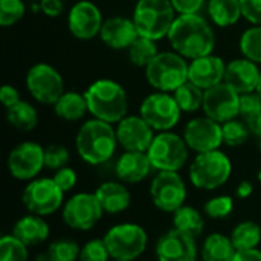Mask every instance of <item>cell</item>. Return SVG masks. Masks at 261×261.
Masks as SVG:
<instances>
[{
	"label": "cell",
	"instance_id": "83f0119b",
	"mask_svg": "<svg viewBox=\"0 0 261 261\" xmlns=\"http://www.w3.org/2000/svg\"><path fill=\"white\" fill-rule=\"evenodd\" d=\"M208 17L219 28L234 26L243 17L240 0H208Z\"/></svg>",
	"mask_w": 261,
	"mask_h": 261
},
{
	"label": "cell",
	"instance_id": "3957f363",
	"mask_svg": "<svg viewBox=\"0 0 261 261\" xmlns=\"http://www.w3.org/2000/svg\"><path fill=\"white\" fill-rule=\"evenodd\" d=\"M89 113L109 124H118L128 112V98L125 89L115 80L99 78L84 92Z\"/></svg>",
	"mask_w": 261,
	"mask_h": 261
},
{
	"label": "cell",
	"instance_id": "c3c4849f",
	"mask_svg": "<svg viewBox=\"0 0 261 261\" xmlns=\"http://www.w3.org/2000/svg\"><path fill=\"white\" fill-rule=\"evenodd\" d=\"M234 261H261V249H248V251H237Z\"/></svg>",
	"mask_w": 261,
	"mask_h": 261
},
{
	"label": "cell",
	"instance_id": "7a4b0ae2",
	"mask_svg": "<svg viewBox=\"0 0 261 261\" xmlns=\"http://www.w3.org/2000/svg\"><path fill=\"white\" fill-rule=\"evenodd\" d=\"M118 145L116 128L113 124L96 118L83 122L75 138L76 153L89 165H102L109 162Z\"/></svg>",
	"mask_w": 261,
	"mask_h": 261
},
{
	"label": "cell",
	"instance_id": "2e32d148",
	"mask_svg": "<svg viewBox=\"0 0 261 261\" xmlns=\"http://www.w3.org/2000/svg\"><path fill=\"white\" fill-rule=\"evenodd\" d=\"M184 139L190 150L199 153H206L219 150L223 145L222 124L208 118L206 115L191 119L184 128Z\"/></svg>",
	"mask_w": 261,
	"mask_h": 261
},
{
	"label": "cell",
	"instance_id": "5bb4252c",
	"mask_svg": "<svg viewBox=\"0 0 261 261\" xmlns=\"http://www.w3.org/2000/svg\"><path fill=\"white\" fill-rule=\"evenodd\" d=\"M6 165L14 179L31 182L44 168V147L32 141H24L9 151Z\"/></svg>",
	"mask_w": 261,
	"mask_h": 261
},
{
	"label": "cell",
	"instance_id": "4dcf8cb0",
	"mask_svg": "<svg viewBox=\"0 0 261 261\" xmlns=\"http://www.w3.org/2000/svg\"><path fill=\"white\" fill-rule=\"evenodd\" d=\"M231 240L237 251L255 249L261 243V226L252 220L240 222L231 232Z\"/></svg>",
	"mask_w": 261,
	"mask_h": 261
},
{
	"label": "cell",
	"instance_id": "7c38bea8",
	"mask_svg": "<svg viewBox=\"0 0 261 261\" xmlns=\"http://www.w3.org/2000/svg\"><path fill=\"white\" fill-rule=\"evenodd\" d=\"M26 89L37 102L44 106H54L66 92L61 73L47 63H37L28 70Z\"/></svg>",
	"mask_w": 261,
	"mask_h": 261
},
{
	"label": "cell",
	"instance_id": "e0dca14e",
	"mask_svg": "<svg viewBox=\"0 0 261 261\" xmlns=\"http://www.w3.org/2000/svg\"><path fill=\"white\" fill-rule=\"evenodd\" d=\"M104 18L101 9L90 0L76 2L67 12L69 32L78 40H92L99 35Z\"/></svg>",
	"mask_w": 261,
	"mask_h": 261
},
{
	"label": "cell",
	"instance_id": "ba28073f",
	"mask_svg": "<svg viewBox=\"0 0 261 261\" xmlns=\"http://www.w3.org/2000/svg\"><path fill=\"white\" fill-rule=\"evenodd\" d=\"M147 154L156 171H180L188 162L190 147L184 136L161 132L154 136Z\"/></svg>",
	"mask_w": 261,
	"mask_h": 261
},
{
	"label": "cell",
	"instance_id": "f35d334b",
	"mask_svg": "<svg viewBox=\"0 0 261 261\" xmlns=\"http://www.w3.org/2000/svg\"><path fill=\"white\" fill-rule=\"evenodd\" d=\"M26 14L23 0H0V26L9 28L18 23Z\"/></svg>",
	"mask_w": 261,
	"mask_h": 261
},
{
	"label": "cell",
	"instance_id": "d4e9b609",
	"mask_svg": "<svg viewBox=\"0 0 261 261\" xmlns=\"http://www.w3.org/2000/svg\"><path fill=\"white\" fill-rule=\"evenodd\" d=\"M11 234H14L28 248H31V246H38V245L44 243L49 239L50 228H49L47 222L44 220V217L29 213V214L20 217L14 223Z\"/></svg>",
	"mask_w": 261,
	"mask_h": 261
},
{
	"label": "cell",
	"instance_id": "b9f144b4",
	"mask_svg": "<svg viewBox=\"0 0 261 261\" xmlns=\"http://www.w3.org/2000/svg\"><path fill=\"white\" fill-rule=\"evenodd\" d=\"M261 112V96L257 92L240 95V113L239 118L248 122Z\"/></svg>",
	"mask_w": 261,
	"mask_h": 261
},
{
	"label": "cell",
	"instance_id": "7dc6e473",
	"mask_svg": "<svg viewBox=\"0 0 261 261\" xmlns=\"http://www.w3.org/2000/svg\"><path fill=\"white\" fill-rule=\"evenodd\" d=\"M38 5H40V11L49 18H55L61 15V12L64 11L63 0H40Z\"/></svg>",
	"mask_w": 261,
	"mask_h": 261
},
{
	"label": "cell",
	"instance_id": "681fc988",
	"mask_svg": "<svg viewBox=\"0 0 261 261\" xmlns=\"http://www.w3.org/2000/svg\"><path fill=\"white\" fill-rule=\"evenodd\" d=\"M252 193H254V187H252V184L249 180H242L236 188V197L240 199V200H245V199L251 197Z\"/></svg>",
	"mask_w": 261,
	"mask_h": 261
},
{
	"label": "cell",
	"instance_id": "9f6ffc18",
	"mask_svg": "<svg viewBox=\"0 0 261 261\" xmlns=\"http://www.w3.org/2000/svg\"><path fill=\"white\" fill-rule=\"evenodd\" d=\"M43 261H47V260H43Z\"/></svg>",
	"mask_w": 261,
	"mask_h": 261
},
{
	"label": "cell",
	"instance_id": "f546056e",
	"mask_svg": "<svg viewBox=\"0 0 261 261\" xmlns=\"http://www.w3.org/2000/svg\"><path fill=\"white\" fill-rule=\"evenodd\" d=\"M6 119L17 130L31 132L38 124V113L31 102L21 99L15 106L6 109Z\"/></svg>",
	"mask_w": 261,
	"mask_h": 261
},
{
	"label": "cell",
	"instance_id": "5b68a950",
	"mask_svg": "<svg viewBox=\"0 0 261 261\" xmlns=\"http://www.w3.org/2000/svg\"><path fill=\"white\" fill-rule=\"evenodd\" d=\"M176 17L177 12L170 0H138L133 11L139 35L156 41L168 35Z\"/></svg>",
	"mask_w": 261,
	"mask_h": 261
},
{
	"label": "cell",
	"instance_id": "836d02e7",
	"mask_svg": "<svg viewBox=\"0 0 261 261\" xmlns=\"http://www.w3.org/2000/svg\"><path fill=\"white\" fill-rule=\"evenodd\" d=\"M239 47L245 58L261 64V24H252L242 34Z\"/></svg>",
	"mask_w": 261,
	"mask_h": 261
},
{
	"label": "cell",
	"instance_id": "44dd1931",
	"mask_svg": "<svg viewBox=\"0 0 261 261\" xmlns=\"http://www.w3.org/2000/svg\"><path fill=\"white\" fill-rule=\"evenodd\" d=\"M261 69L260 64L242 57L229 61L226 64L225 83L229 84L237 93H251L257 92L260 84Z\"/></svg>",
	"mask_w": 261,
	"mask_h": 261
},
{
	"label": "cell",
	"instance_id": "d6986e66",
	"mask_svg": "<svg viewBox=\"0 0 261 261\" xmlns=\"http://www.w3.org/2000/svg\"><path fill=\"white\" fill-rule=\"evenodd\" d=\"M200 249L196 239L177 229L162 234L156 243V257L159 261H197Z\"/></svg>",
	"mask_w": 261,
	"mask_h": 261
},
{
	"label": "cell",
	"instance_id": "603a6c76",
	"mask_svg": "<svg viewBox=\"0 0 261 261\" xmlns=\"http://www.w3.org/2000/svg\"><path fill=\"white\" fill-rule=\"evenodd\" d=\"M153 170L148 154L144 151H124L115 164V174L118 180L130 185L141 184Z\"/></svg>",
	"mask_w": 261,
	"mask_h": 261
},
{
	"label": "cell",
	"instance_id": "f907efd6",
	"mask_svg": "<svg viewBox=\"0 0 261 261\" xmlns=\"http://www.w3.org/2000/svg\"><path fill=\"white\" fill-rule=\"evenodd\" d=\"M246 124H248V127L251 130V135L261 138V112L258 115H255L252 119H249Z\"/></svg>",
	"mask_w": 261,
	"mask_h": 261
},
{
	"label": "cell",
	"instance_id": "db71d44e",
	"mask_svg": "<svg viewBox=\"0 0 261 261\" xmlns=\"http://www.w3.org/2000/svg\"><path fill=\"white\" fill-rule=\"evenodd\" d=\"M258 150L261 151V138H258Z\"/></svg>",
	"mask_w": 261,
	"mask_h": 261
},
{
	"label": "cell",
	"instance_id": "52a82bcc",
	"mask_svg": "<svg viewBox=\"0 0 261 261\" xmlns=\"http://www.w3.org/2000/svg\"><path fill=\"white\" fill-rule=\"evenodd\" d=\"M112 260L135 261L139 258L148 245L147 231L138 223H118L102 237Z\"/></svg>",
	"mask_w": 261,
	"mask_h": 261
},
{
	"label": "cell",
	"instance_id": "ee69618b",
	"mask_svg": "<svg viewBox=\"0 0 261 261\" xmlns=\"http://www.w3.org/2000/svg\"><path fill=\"white\" fill-rule=\"evenodd\" d=\"M243 18L251 24H261V0H240Z\"/></svg>",
	"mask_w": 261,
	"mask_h": 261
},
{
	"label": "cell",
	"instance_id": "4316f807",
	"mask_svg": "<svg viewBox=\"0 0 261 261\" xmlns=\"http://www.w3.org/2000/svg\"><path fill=\"white\" fill-rule=\"evenodd\" d=\"M54 112L60 119H64L69 122L83 119L86 116V113H89V107H87L84 93L64 92L58 98V101L54 104Z\"/></svg>",
	"mask_w": 261,
	"mask_h": 261
},
{
	"label": "cell",
	"instance_id": "d590c367",
	"mask_svg": "<svg viewBox=\"0 0 261 261\" xmlns=\"http://www.w3.org/2000/svg\"><path fill=\"white\" fill-rule=\"evenodd\" d=\"M222 133H223V144L228 147H240L251 136V130H249L248 124L239 118L223 122Z\"/></svg>",
	"mask_w": 261,
	"mask_h": 261
},
{
	"label": "cell",
	"instance_id": "cb8c5ba5",
	"mask_svg": "<svg viewBox=\"0 0 261 261\" xmlns=\"http://www.w3.org/2000/svg\"><path fill=\"white\" fill-rule=\"evenodd\" d=\"M93 193L104 214H119L127 211L132 205V193L121 180L102 182Z\"/></svg>",
	"mask_w": 261,
	"mask_h": 261
},
{
	"label": "cell",
	"instance_id": "bcb514c9",
	"mask_svg": "<svg viewBox=\"0 0 261 261\" xmlns=\"http://www.w3.org/2000/svg\"><path fill=\"white\" fill-rule=\"evenodd\" d=\"M0 101H2V104H3L6 109H9V107L15 106L17 102H20V101H21V96H20V92H18L14 86L5 84V86L0 89Z\"/></svg>",
	"mask_w": 261,
	"mask_h": 261
},
{
	"label": "cell",
	"instance_id": "ab89813d",
	"mask_svg": "<svg viewBox=\"0 0 261 261\" xmlns=\"http://www.w3.org/2000/svg\"><path fill=\"white\" fill-rule=\"evenodd\" d=\"M70 161V153L64 145L50 144L44 147V168L57 171L60 168L67 167Z\"/></svg>",
	"mask_w": 261,
	"mask_h": 261
},
{
	"label": "cell",
	"instance_id": "8992f818",
	"mask_svg": "<svg viewBox=\"0 0 261 261\" xmlns=\"http://www.w3.org/2000/svg\"><path fill=\"white\" fill-rule=\"evenodd\" d=\"M188 67L187 58L174 50H164L145 67V78L154 90L173 93L188 81Z\"/></svg>",
	"mask_w": 261,
	"mask_h": 261
},
{
	"label": "cell",
	"instance_id": "d6a6232c",
	"mask_svg": "<svg viewBox=\"0 0 261 261\" xmlns=\"http://www.w3.org/2000/svg\"><path fill=\"white\" fill-rule=\"evenodd\" d=\"M156 43H158L156 40L139 35L130 44V47L127 49L130 63L133 66H136V67H144L145 69L156 58V55L159 54V49H158Z\"/></svg>",
	"mask_w": 261,
	"mask_h": 261
},
{
	"label": "cell",
	"instance_id": "680465c9",
	"mask_svg": "<svg viewBox=\"0 0 261 261\" xmlns=\"http://www.w3.org/2000/svg\"><path fill=\"white\" fill-rule=\"evenodd\" d=\"M158 261H159V260H158Z\"/></svg>",
	"mask_w": 261,
	"mask_h": 261
},
{
	"label": "cell",
	"instance_id": "7bdbcfd3",
	"mask_svg": "<svg viewBox=\"0 0 261 261\" xmlns=\"http://www.w3.org/2000/svg\"><path fill=\"white\" fill-rule=\"evenodd\" d=\"M54 182L58 185V188L66 194L69 191H72L75 187H76V182H78V176H76V171L70 167H64V168H60L54 173L52 176Z\"/></svg>",
	"mask_w": 261,
	"mask_h": 261
},
{
	"label": "cell",
	"instance_id": "9a60e30c",
	"mask_svg": "<svg viewBox=\"0 0 261 261\" xmlns=\"http://www.w3.org/2000/svg\"><path fill=\"white\" fill-rule=\"evenodd\" d=\"M202 110L208 118L220 124L236 119L240 113V93L223 81L205 90Z\"/></svg>",
	"mask_w": 261,
	"mask_h": 261
},
{
	"label": "cell",
	"instance_id": "484cf974",
	"mask_svg": "<svg viewBox=\"0 0 261 261\" xmlns=\"http://www.w3.org/2000/svg\"><path fill=\"white\" fill-rule=\"evenodd\" d=\"M237 249L231 240V237L213 232L203 239L200 246V258L202 261H234Z\"/></svg>",
	"mask_w": 261,
	"mask_h": 261
},
{
	"label": "cell",
	"instance_id": "ffe728a7",
	"mask_svg": "<svg viewBox=\"0 0 261 261\" xmlns=\"http://www.w3.org/2000/svg\"><path fill=\"white\" fill-rule=\"evenodd\" d=\"M226 63L223 58L210 54L190 61L188 67V81L199 86L203 90H208L225 81Z\"/></svg>",
	"mask_w": 261,
	"mask_h": 261
},
{
	"label": "cell",
	"instance_id": "f6af8a7d",
	"mask_svg": "<svg viewBox=\"0 0 261 261\" xmlns=\"http://www.w3.org/2000/svg\"><path fill=\"white\" fill-rule=\"evenodd\" d=\"M177 15L185 14H199L206 0H170Z\"/></svg>",
	"mask_w": 261,
	"mask_h": 261
},
{
	"label": "cell",
	"instance_id": "8fae6325",
	"mask_svg": "<svg viewBox=\"0 0 261 261\" xmlns=\"http://www.w3.org/2000/svg\"><path fill=\"white\" fill-rule=\"evenodd\" d=\"M104 211L95 193H76L69 197L63 208L61 217L67 228L73 231H90L102 219Z\"/></svg>",
	"mask_w": 261,
	"mask_h": 261
},
{
	"label": "cell",
	"instance_id": "1f68e13d",
	"mask_svg": "<svg viewBox=\"0 0 261 261\" xmlns=\"http://www.w3.org/2000/svg\"><path fill=\"white\" fill-rule=\"evenodd\" d=\"M173 96L182 113H194L203 107L205 90L193 84L191 81H187L173 92Z\"/></svg>",
	"mask_w": 261,
	"mask_h": 261
},
{
	"label": "cell",
	"instance_id": "8d00e7d4",
	"mask_svg": "<svg viewBox=\"0 0 261 261\" xmlns=\"http://www.w3.org/2000/svg\"><path fill=\"white\" fill-rule=\"evenodd\" d=\"M29 251L14 234H6L0 239V261H28Z\"/></svg>",
	"mask_w": 261,
	"mask_h": 261
},
{
	"label": "cell",
	"instance_id": "60d3db41",
	"mask_svg": "<svg viewBox=\"0 0 261 261\" xmlns=\"http://www.w3.org/2000/svg\"><path fill=\"white\" fill-rule=\"evenodd\" d=\"M110 258L104 239H93L81 246L78 261H110Z\"/></svg>",
	"mask_w": 261,
	"mask_h": 261
},
{
	"label": "cell",
	"instance_id": "e575fe53",
	"mask_svg": "<svg viewBox=\"0 0 261 261\" xmlns=\"http://www.w3.org/2000/svg\"><path fill=\"white\" fill-rule=\"evenodd\" d=\"M81 248L76 242L70 239H57L54 240L47 251L46 260L47 261H78Z\"/></svg>",
	"mask_w": 261,
	"mask_h": 261
},
{
	"label": "cell",
	"instance_id": "6f0895ef",
	"mask_svg": "<svg viewBox=\"0 0 261 261\" xmlns=\"http://www.w3.org/2000/svg\"><path fill=\"white\" fill-rule=\"evenodd\" d=\"M197 261H199V260H197ZM200 261H202V260H200Z\"/></svg>",
	"mask_w": 261,
	"mask_h": 261
},
{
	"label": "cell",
	"instance_id": "9c48e42d",
	"mask_svg": "<svg viewBox=\"0 0 261 261\" xmlns=\"http://www.w3.org/2000/svg\"><path fill=\"white\" fill-rule=\"evenodd\" d=\"M21 202L31 214L47 217L64 205V193L50 177H37L28 182L21 194Z\"/></svg>",
	"mask_w": 261,
	"mask_h": 261
},
{
	"label": "cell",
	"instance_id": "f1b7e54d",
	"mask_svg": "<svg viewBox=\"0 0 261 261\" xmlns=\"http://www.w3.org/2000/svg\"><path fill=\"white\" fill-rule=\"evenodd\" d=\"M173 228L194 239H199L205 231L203 214L193 206L184 205L173 213Z\"/></svg>",
	"mask_w": 261,
	"mask_h": 261
},
{
	"label": "cell",
	"instance_id": "6da1fadb",
	"mask_svg": "<svg viewBox=\"0 0 261 261\" xmlns=\"http://www.w3.org/2000/svg\"><path fill=\"white\" fill-rule=\"evenodd\" d=\"M167 38L171 49L190 61L213 54L216 47L214 29L200 14L177 15Z\"/></svg>",
	"mask_w": 261,
	"mask_h": 261
},
{
	"label": "cell",
	"instance_id": "ac0fdd59",
	"mask_svg": "<svg viewBox=\"0 0 261 261\" xmlns=\"http://www.w3.org/2000/svg\"><path fill=\"white\" fill-rule=\"evenodd\" d=\"M116 138L124 151H144L154 139V130L141 115H127L116 124Z\"/></svg>",
	"mask_w": 261,
	"mask_h": 261
},
{
	"label": "cell",
	"instance_id": "11a10c76",
	"mask_svg": "<svg viewBox=\"0 0 261 261\" xmlns=\"http://www.w3.org/2000/svg\"><path fill=\"white\" fill-rule=\"evenodd\" d=\"M113 261H127V260H113Z\"/></svg>",
	"mask_w": 261,
	"mask_h": 261
},
{
	"label": "cell",
	"instance_id": "30bf717a",
	"mask_svg": "<svg viewBox=\"0 0 261 261\" xmlns=\"http://www.w3.org/2000/svg\"><path fill=\"white\" fill-rule=\"evenodd\" d=\"M139 115L158 133L171 132L180 121L182 110L177 106L173 93L153 92L145 96L139 106Z\"/></svg>",
	"mask_w": 261,
	"mask_h": 261
},
{
	"label": "cell",
	"instance_id": "4fadbf2b",
	"mask_svg": "<svg viewBox=\"0 0 261 261\" xmlns=\"http://www.w3.org/2000/svg\"><path fill=\"white\" fill-rule=\"evenodd\" d=\"M153 205L162 213H174L185 205L187 184L179 171H158L150 184Z\"/></svg>",
	"mask_w": 261,
	"mask_h": 261
},
{
	"label": "cell",
	"instance_id": "7402d4cb",
	"mask_svg": "<svg viewBox=\"0 0 261 261\" xmlns=\"http://www.w3.org/2000/svg\"><path fill=\"white\" fill-rule=\"evenodd\" d=\"M138 37H139V32L136 29L133 18L119 17V15L104 20L101 32H99V38L102 40V43L107 47L115 49V50L128 49L130 44Z\"/></svg>",
	"mask_w": 261,
	"mask_h": 261
},
{
	"label": "cell",
	"instance_id": "74e56055",
	"mask_svg": "<svg viewBox=\"0 0 261 261\" xmlns=\"http://www.w3.org/2000/svg\"><path fill=\"white\" fill-rule=\"evenodd\" d=\"M234 211V199L228 194H220L208 199L203 205V214L213 220L228 219Z\"/></svg>",
	"mask_w": 261,
	"mask_h": 261
},
{
	"label": "cell",
	"instance_id": "f5cc1de1",
	"mask_svg": "<svg viewBox=\"0 0 261 261\" xmlns=\"http://www.w3.org/2000/svg\"><path fill=\"white\" fill-rule=\"evenodd\" d=\"M257 179H258V180H260V182H261V170H260V171H258V174H257Z\"/></svg>",
	"mask_w": 261,
	"mask_h": 261
},
{
	"label": "cell",
	"instance_id": "816d5d0a",
	"mask_svg": "<svg viewBox=\"0 0 261 261\" xmlns=\"http://www.w3.org/2000/svg\"><path fill=\"white\" fill-rule=\"evenodd\" d=\"M257 93L261 96V78H260V84H258V89H257Z\"/></svg>",
	"mask_w": 261,
	"mask_h": 261
},
{
	"label": "cell",
	"instance_id": "277c9868",
	"mask_svg": "<svg viewBox=\"0 0 261 261\" xmlns=\"http://www.w3.org/2000/svg\"><path fill=\"white\" fill-rule=\"evenodd\" d=\"M232 174V162L220 148L199 153L188 170L193 187L202 191H214L223 187Z\"/></svg>",
	"mask_w": 261,
	"mask_h": 261
}]
</instances>
